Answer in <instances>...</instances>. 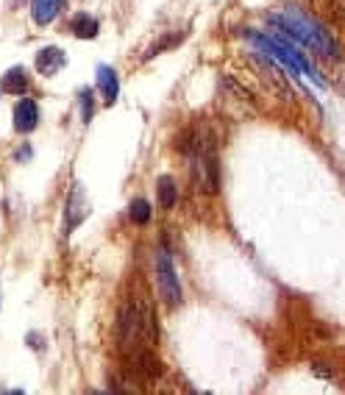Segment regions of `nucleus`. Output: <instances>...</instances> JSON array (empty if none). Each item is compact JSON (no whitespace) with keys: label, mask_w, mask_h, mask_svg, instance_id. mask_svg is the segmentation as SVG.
I'll list each match as a JSON object with an SVG mask.
<instances>
[{"label":"nucleus","mask_w":345,"mask_h":395,"mask_svg":"<svg viewBox=\"0 0 345 395\" xmlns=\"http://www.w3.org/2000/svg\"><path fill=\"white\" fill-rule=\"evenodd\" d=\"M70 31H73L78 39H95V36H98V31H101V23H98L92 14L78 11V14L70 20Z\"/></svg>","instance_id":"f8f14e48"},{"label":"nucleus","mask_w":345,"mask_h":395,"mask_svg":"<svg viewBox=\"0 0 345 395\" xmlns=\"http://www.w3.org/2000/svg\"><path fill=\"white\" fill-rule=\"evenodd\" d=\"M78 106H81V120L92 123V117H95V92L92 89H81L78 92Z\"/></svg>","instance_id":"dca6fc26"},{"label":"nucleus","mask_w":345,"mask_h":395,"mask_svg":"<svg viewBox=\"0 0 345 395\" xmlns=\"http://www.w3.org/2000/svg\"><path fill=\"white\" fill-rule=\"evenodd\" d=\"M26 342H29L31 348H36V351H45V345H42L39 334H29V339H26Z\"/></svg>","instance_id":"6ab92c4d"},{"label":"nucleus","mask_w":345,"mask_h":395,"mask_svg":"<svg viewBox=\"0 0 345 395\" xmlns=\"http://www.w3.org/2000/svg\"><path fill=\"white\" fill-rule=\"evenodd\" d=\"M86 212H89V206H86V198H84V190H81V184H76L73 190H70V198H67V212H64V234H70L76 226H81L86 217Z\"/></svg>","instance_id":"423d86ee"},{"label":"nucleus","mask_w":345,"mask_h":395,"mask_svg":"<svg viewBox=\"0 0 345 395\" xmlns=\"http://www.w3.org/2000/svg\"><path fill=\"white\" fill-rule=\"evenodd\" d=\"M156 198H159L162 209H172L178 203V187H175V181H172L170 175H162L156 181Z\"/></svg>","instance_id":"ddd939ff"},{"label":"nucleus","mask_w":345,"mask_h":395,"mask_svg":"<svg viewBox=\"0 0 345 395\" xmlns=\"http://www.w3.org/2000/svg\"><path fill=\"white\" fill-rule=\"evenodd\" d=\"M150 203L145 200V198H134L131 203H128V220L134 223V226H148L150 223Z\"/></svg>","instance_id":"4468645a"},{"label":"nucleus","mask_w":345,"mask_h":395,"mask_svg":"<svg viewBox=\"0 0 345 395\" xmlns=\"http://www.w3.org/2000/svg\"><path fill=\"white\" fill-rule=\"evenodd\" d=\"M95 84H98V92L103 95V103L112 106L120 95V78L117 73L109 67V64H98V73H95Z\"/></svg>","instance_id":"1a4fd4ad"},{"label":"nucleus","mask_w":345,"mask_h":395,"mask_svg":"<svg viewBox=\"0 0 345 395\" xmlns=\"http://www.w3.org/2000/svg\"><path fill=\"white\" fill-rule=\"evenodd\" d=\"M36 125H39V103L31 101V98H23L14 106V128L20 134H31Z\"/></svg>","instance_id":"6e6552de"},{"label":"nucleus","mask_w":345,"mask_h":395,"mask_svg":"<svg viewBox=\"0 0 345 395\" xmlns=\"http://www.w3.org/2000/svg\"><path fill=\"white\" fill-rule=\"evenodd\" d=\"M156 279H159V295L162 301L175 309L181 304V282H178V273H175V265H172V256L168 248H159L156 254Z\"/></svg>","instance_id":"39448f33"},{"label":"nucleus","mask_w":345,"mask_h":395,"mask_svg":"<svg viewBox=\"0 0 345 395\" xmlns=\"http://www.w3.org/2000/svg\"><path fill=\"white\" fill-rule=\"evenodd\" d=\"M31 156H34V150H31V145H23V148H20L17 153H14V159H17V162H29Z\"/></svg>","instance_id":"a211bd4d"},{"label":"nucleus","mask_w":345,"mask_h":395,"mask_svg":"<svg viewBox=\"0 0 345 395\" xmlns=\"http://www.w3.org/2000/svg\"><path fill=\"white\" fill-rule=\"evenodd\" d=\"M184 31H175V34H168V36H162L159 42H153V48L145 53V58H153V56H159V53H165V51H172L175 45H181L184 42Z\"/></svg>","instance_id":"2eb2a0df"},{"label":"nucleus","mask_w":345,"mask_h":395,"mask_svg":"<svg viewBox=\"0 0 345 395\" xmlns=\"http://www.w3.org/2000/svg\"><path fill=\"white\" fill-rule=\"evenodd\" d=\"M267 23H270V29H279V34H284L289 39L301 42L304 48L315 51L320 56L340 58V45H337V39L323 29L315 17H309L307 11H301V9H295V6H287V11H282V14H273Z\"/></svg>","instance_id":"f257e3e1"},{"label":"nucleus","mask_w":345,"mask_h":395,"mask_svg":"<svg viewBox=\"0 0 345 395\" xmlns=\"http://www.w3.org/2000/svg\"><path fill=\"white\" fill-rule=\"evenodd\" d=\"M245 39H251L254 45H257L259 51H264V53H270L273 58H279V61H284L287 67H292L295 73H304L307 78H312L315 84H323V78L315 73V67H312V61L301 53V48H295L292 42H287L284 36H264V34H257V31H245Z\"/></svg>","instance_id":"7ed1b4c3"},{"label":"nucleus","mask_w":345,"mask_h":395,"mask_svg":"<svg viewBox=\"0 0 345 395\" xmlns=\"http://www.w3.org/2000/svg\"><path fill=\"white\" fill-rule=\"evenodd\" d=\"M117 345L120 351L128 356V354H137L145 348H153L156 339H159V326H156V317L148 301H128L120 314H117Z\"/></svg>","instance_id":"f03ea898"},{"label":"nucleus","mask_w":345,"mask_h":395,"mask_svg":"<svg viewBox=\"0 0 345 395\" xmlns=\"http://www.w3.org/2000/svg\"><path fill=\"white\" fill-rule=\"evenodd\" d=\"M67 0H31V14L36 26H51L58 14L64 11Z\"/></svg>","instance_id":"9d476101"},{"label":"nucleus","mask_w":345,"mask_h":395,"mask_svg":"<svg viewBox=\"0 0 345 395\" xmlns=\"http://www.w3.org/2000/svg\"><path fill=\"white\" fill-rule=\"evenodd\" d=\"M329 84L334 86L340 95H345V64H334L329 73Z\"/></svg>","instance_id":"f3484780"},{"label":"nucleus","mask_w":345,"mask_h":395,"mask_svg":"<svg viewBox=\"0 0 345 395\" xmlns=\"http://www.w3.org/2000/svg\"><path fill=\"white\" fill-rule=\"evenodd\" d=\"M0 89L9 92V95H26V92L31 89L29 73H26L23 67H11V70H6L3 78H0Z\"/></svg>","instance_id":"9b49d317"},{"label":"nucleus","mask_w":345,"mask_h":395,"mask_svg":"<svg viewBox=\"0 0 345 395\" xmlns=\"http://www.w3.org/2000/svg\"><path fill=\"white\" fill-rule=\"evenodd\" d=\"M190 165H192V175L198 181L206 195H215L220 190V162H217V150H215V142L198 140V148L190 153Z\"/></svg>","instance_id":"20e7f679"},{"label":"nucleus","mask_w":345,"mask_h":395,"mask_svg":"<svg viewBox=\"0 0 345 395\" xmlns=\"http://www.w3.org/2000/svg\"><path fill=\"white\" fill-rule=\"evenodd\" d=\"M34 64H36V73L42 76V78H51V76H56L58 70L67 64V56H64V51L56 48V45H48V48H42L36 58H34Z\"/></svg>","instance_id":"0eeeda50"}]
</instances>
